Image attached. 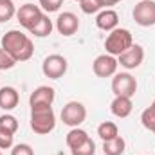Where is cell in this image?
Wrapping results in <instances>:
<instances>
[{
  "mask_svg": "<svg viewBox=\"0 0 155 155\" xmlns=\"http://www.w3.org/2000/svg\"><path fill=\"white\" fill-rule=\"evenodd\" d=\"M2 49H5L16 61H27L35 54L33 40L16 29H11L2 36Z\"/></svg>",
  "mask_w": 155,
  "mask_h": 155,
  "instance_id": "6da1fadb",
  "label": "cell"
},
{
  "mask_svg": "<svg viewBox=\"0 0 155 155\" xmlns=\"http://www.w3.org/2000/svg\"><path fill=\"white\" fill-rule=\"evenodd\" d=\"M31 128L38 135H47L56 128V116L52 105L31 107Z\"/></svg>",
  "mask_w": 155,
  "mask_h": 155,
  "instance_id": "7a4b0ae2",
  "label": "cell"
},
{
  "mask_svg": "<svg viewBox=\"0 0 155 155\" xmlns=\"http://www.w3.org/2000/svg\"><path fill=\"white\" fill-rule=\"evenodd\" d=\"M132 45H134L132 33L123 27H116L114 31H110V35L105 40V49H107V54H110V56H121Z\"/></svg>",
  "mask_w": 155,
  "mask_h": 155,
  "instance_id": "3957f363",
  "label": "cell"
},
{
  "mask_svg": "<svg viewBox=\"0 0 155 155\" xmlns=\"http://www.w3.org/2000/svg\"><path fill=\"white\" fill-rule=\"evenodd\" d=\"M85 119H87V108L79 101H69L61 108V121H63V124H67L71 128H78L79 124L85 123Z\"/></svg>",
  "mask_w": 155,
  "mask_h": 155,
  "instance_id": "277c9868",
  "label": "cell"
},
{
  "mask_svg": "<svg viewBox=\"0 0 155 155\" xmlns=\"http://www.w3.org/2000/svg\"><path fill=\"white\" fill-rule=\"evenodd\" d=\"M112 92L114 96H124L134 97L137 92V79L130 72H119L112 78Z\"/></svg>",
  "mask_w": 155,
  "mask_h": 155,
  "instance_id": "5b68a950",
  "label": "cell"
},
{
  "mask_svg": "<svg viewBox=\"0 0 155 155\" xmlns=\"http://www.w3.org/2000/svg\"><path fill=\"white\" fill-rule=\"evenodd\" d=\"M67 58L61 56V54H51L43 60L41 63V72L45 78H51V79H60L67 72Z\"/></svg>",
  "mask_w": 155,
  "mask_h": 155,
  "instance_id": "8992f818",
  "label": "cell"
},
{
  "mask_svg": "<svg viewBox=\"0 0 155 155\" xmlns=\"http://www.w3.org/2000/svg\"><path fill=\"white\" fill-rule=\"evenodd\" d=\"M132 15H134V20L137 25L152 27V25H155V2L153 0H141L139 4H135Z\"/></svg>",
  "mask_w": 155,
  "mask_h": 155,
  "instance_id": "52a82bcc",
  "label": "cell"
},
{
  "mask_svg": "<svg viewBox=\"0 0 155 155\" xmlns=\"http://www.w3.org/2000/svg\"><path fill=\"white\" fill-rule=\"evenodd\" d=\"M43 15L45 13L41 11V7L40 5H35V4H24V5H20V9H16V20L27 31L38 22Z\"/></svg>",
  "mask_w": 155,
  "mask_h": 155,
  "instance_id": "ba28073f",
  "label": "cell"
},
{
  "mask_svg": "<svg viewBox=\"0 0 155 155\" xmlns=\"http://www.w3.org/2000/svg\"><path fill=\"white\" fill-rule=\"evenodd\" d=\"M144 60V49L139 45V43H134L128 51H124L121 56H117V63L121 67H124L126 71H132V69H137Z\"/></svg>",
  "mask_w": 155,
  "mask_h": 155,
  "instance_id": "9c48e42d",
  "label": "cell"
},
{
  "mask_svg": "<svg viewBox=\"0 0 155 155\" xmlns=\"http://www.w3.org/2000/svg\"><path fill=\"white\" fill-rule=\"evenodd\" d=\"M117 58L110 54H99L94 63H92V71L97 78H110L116 74L117 71Z\"/></svg>",
  "mask_w": 155,
  "mask_h": 155,
  "instance_id": "30bf717a",
  "label": "cell"
},
{
  "mask_svg": "<svg viewBox=\"0 0 155 155\" xmlns=\"http://www.w3.org/2000/svg\"><path fill=\"white\" fill-rule=\"evenodd\" d=\"M56 29L63 36H72V35H76L78 29H79V18L74 13H71V11L60 13L58 18H56Z\"/></svg>",
  "mask_w": 155,
  "mask_h": 155,
  "instance_id": "8fae6325",
  "label": "cell"
},
{
  "mask_svg": "<svg viewBox=\"0 0 155 155\" xmlns=\"http://www.w3.org/2000/svg\"><path fill=\"white\" fill-rule=\"evenodd\" d=\"M54 97H56V92L52 87H47V85H41L38 88H35L29 96V105L31 107H36V105H52L54 103Z\"/></svg>",
  "mask_w": 155,
  "mask_h": 155,
  "instance_id": "7c38bea8",
  "label": "cell"
},
{
  "mask_svg": "<svg viewBox=\"0 0 155 155\" xmlns=\"http://www.w3.org/2000/svg\"><path fill=\"white\" fill-rule=\"evenodd\" d=\"M119 24V15H117L114 9H103L97 13L96 16V25L101 29V31H114Z\"/></svg>",
  "mask_w": 155,
  "mask_h": 155,
  "instance_id": "4fadbf2b",
  "label": "cell"
},
{
  "mask_svg": "<svg viewBox=\"0 0 155 155\" xmlns=\"http://www.w3.org/2000/svg\"><path fill=\"white\" fill-rule=\"evenodd\" d=\"M134 110V103H132V97H124V96H116L114 101L110 103V112L119 119H124L132 114Z\"/></svg>",
  "mask_w": 155,
  "mask_h": 155,
  "instance_id": "5bb4252c",
  "label": "cell"
},
{
  "mask_svg": "<svg viewBox=\"0 0 155 155\" xmlns=\"http://www.w3.org/2000/svg\"><path fill=\"white\" fill-rule=\"evenodd\" d=\"M18 101H20V96H18V90L15 87H2L0 88V108L9 112L13 108L18 107Z\"/></svg>",
  "mask_w": 155,
  "mask_h": 155,
  "instance_id": "9a60e30c",
  "label": "cell"
},
{
  "mask_svg": "<svg viewBox=\"0 0 155 155\" xmlns=\"http://www.w3.org/2000/svg\"><path fill=\"white\" fill-rule=\"evenodd\" d=\"M52 20L47 16V15H43L41 18H40L38 22L29 29V33L33 35V36H36V38H45V36H49L51 33H52Z\"/></svg>",
  "mask_w": 155,
  "mask_h": 155,
  "instance_id": "2e32d148",
  "label": "cell"
},
{
  "mask_svg": "<svg viewBox=\"0 0 155 155\" xmlns=\"http://www.w3.org/2000/svg\"><path fill=\"white\" fill-rule=\"evenodd\" d=\"M87 139H90V135H88L85 130H81V128L78 126V128H72V130L67 134L65 143H67V146H69L71 150H74V148H78V146H81Z\"/></svg>",
  "mask_w": 155,
  "mask_h": 155,
  "instance_id": "e0dca14e",
  "label": "cell"
},
{
  "mask_svg": "<svg viewBox=\"0 0 155 155\" xmlns=\"http://www.w3.org/2000/svg\"><path fill=\"white\" fill-rule=\"evenodd\" d=\"M124 148H126V143H124V139L121 135H117L116 139H110V141L103 143V153L105 155H123Z\"/></svg>",
  "mask_w": 155,
  "mask_h": 155,
  "instance_id": "ac0fdd59",
  "label": "cell"
},
{
  "mask_svg": "<svg viewBox=\"0 0 155 155\" xmlns=\"http://www.w3.org/2000/svg\"><path fill=\"white\" fill-rule=\"evenodd\" d=\"M97 135L103 139V143L110 141V139H116L117 135H119V128H117L116 123H112V121H103L97 126Z\"/></svg>",
  "mask_w": 155,
  "mask_h": 155,
  "instance_id": "d6986e66",
  "label": "cell"
},
{
  "mask_svg": "<svg viewBox=\"0 0 155 155\" xmlns=\"http://www.w3.org/2000/svg\"><path fill=\"white\" fill-rule=\"evenodd\" d=\"M13 16H16V5L13 0H0V24L9 22Z\"/></svg>",
  "mask_w": 155,
  "mask_h": 155,
  "instance_id": "ffe728a7",
  "label": "cell"
},
{
  "mask_svg": "<svg viewBox=\"0 0 155 155\" xmlns=\"http://www.w3.org/2000/svg\"><path fill=\"white\" fill-rule=\"evenodd\" d=\"M141 123H143V126L146 130H150V132L155 134V99H153V103L141 114Z\"/></svg>",
  "mask_w": 155,
  "mask_h": 155,
  "instance_id": "44dd1931",
  "label": "cell"
},
{
  "mask_svg": "<svg viewBox=\"0 0 155 155\" xmlns=\"http://www.w3.org/2000/svg\"><path fill=\"white\" fill-rule=\"evenodd\" d=\"M71 153L72 155H96V143L92 139H87L81 146L71 150Z\"/></svg>",
  "mask_w": 155,
  "mask_h": 155,
  "instance_id": "7402d4cb",
  "label": "cell"
},
{
  "mask_svg": "<svg viewBox=\"0 0 155 155\" xmlns=\"http://www.w3.org/2000/svg\"><path fill=\"white\" fill-rule=\"evenodd\" d=\"M16 63H18V61H16L5 49L0 47V71H9V69H13Z\"/></svg>",
  "mask_w": 155,
  "mask_h": 155,
  "instance_id": "603a6c76",
  "label": "cell"
},
{
  "mask_svg": "<svg viewBox=\"0 0 155 155\" xmlns=\"http://www.w3.org/2000/svg\"><path fill=\"white\" fill-rule=\"evenodd\" d=\"M0 126L5 128V130H9L11 134H16L18 121H16V117L11 116V114H4V116H0Z\"/></svg>",
  "mask_w": 155,
  "mask_h": 155,
  "instance_id": "cb8c5ba5",
  "label": "cell"
},
{
  "mask_svg": "<svg viewBox=\"0 0 155 155\" xmlns=\"http://www.w3.org/2000/svg\"><path fill=\"white\" fill-rule=\"evenodd\" d=\"M13 143H15V134H11L9 130L0 126V150L13 148Z\"/></svg>",
  "mask_w": 155,
  "mask_h": 155,
  "instance_id": "d4e9b609",
  "label": "cell"
},
{
  "mask_svg": "<svg viewBox=\"0 0 155 155\" xmlns=\"http://www.w3.org/2000/svg\"><path fill=\"white\" fill-rule=\"evenodd\" d=\"M79 7L85 15H94V13H99L101 11V5L97 0H81L79 2Z\"/></svg>",
  "mask_w": 155,
  "mask_h": 155,
  "instance_id": "484cf974",
  "label": "cell"
},
{
  "mask_svg": "<svg viewBox=\"0 0 155 155\" xmlns=\"http://www.w3.org/2000/svg\"><path fill=\"white\" fill-rule=\"evenodd\" d=\"M63 0H40V7L45 11V13H54L61 7Z\"/></svg>",
  "mask_w": 155,
  "mask_h": 155,
  "instance_id": "4316f807",
  "label": "cell"
},
{
  "mask_svg": "<svg viewBox=\"0 0 155 155\" xmlns=\"http://www.w3.org/2000/svg\"><path fill=\"white\" fill-rule=\"evenodd\" d=\"M11 155H35V150H33L29 144L22 143V144H16V146H13Z\"/></svg>",
  "mask_w": 155,
  "mask_h": 155,
  "instance_id": "83f0119b",
  "label": "cell"
},
{
  "mask_svg": "<svg viewBox=\"0 0 155 155\" xmlns=\"http://www.w3.org/2000/svg\"><path fill=\"white\" fill-rule=\"evenodd\" d=\"M97 2H99L101 9H110L112 5H116V4H119L121 0H97Z\"/></svg>",
  "mask_w": 155,
  "mask_h": 155,
  "instance_id": "f1b7e54d",
  "label": "cell"
},
{
  "mask_svg": "<svg viewBox=\"0 0 155 155\" xmlns=\"http://www.w3.org/2000/svg\"><path fill=\"white\" fill-rule=\"evenodd\" d=\"M74 2H81V0H74Z\"/></svg>",
  "mask_w": 155,
  "mask_h": 155,
  "instance_id": "f546056e",
  "label": "cell"
},
{
  "mask_svg": "<svg viewBox=\"0 0 155 155\" xmlns=\"http://www.w3.org/2000/svg\"><path fill=\"white\" fill-rule=\"evenodd\" d=\"M0 155H2V152H0Z\"/></svg>",
  "mask_w": 155,
  "mask_h": 155,
  "instance_id": "4dcf8cb0",
  "label": "cell"
}]
</instances>
